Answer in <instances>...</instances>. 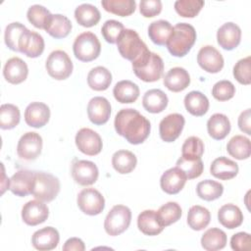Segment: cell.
<instances>
[{
  "label": "cell",
  "mask_w": 251,
  "mask_h": 251,
  "mask_svg": "<svg viewBox=\"0 0 251 251\" xmlns=\"http://www.w3.org/2000/svg\"><path fill=\"white\" fill-rule=\"evenodd\" d=\"M114 126L117 133L133 145L144 142L151 129L150 122L132 108L120 110L115 117Z\"/></svg>",
  "instance_id": "6da1fadb"
},
{
  "label": "cell",
  "mask_w": 251,
  "mask_h": 251,
  "mask_svg": "<svg viewBox=\"0 0 251 251\" xmlns=\"http://www.w3.org/2000/svg\"><path fill=\"white\" fill-rule=\"evenodd\" d=\"M195 28L187 23H178L174 26L173 32L168 39L166 46L175 57L185 56L196 41Z\"/></svg>",
  "instance_id": "7a4b0ae2"
},
{
  "label": "cell",
  "mask_w": 251,
  "mask_h": 251,
  "mask_svg": "<svg viewBox=\"0 0 251 251\" xmlns=\"http://www.w3.org/2000/svg\"><path fill=\"white\" fill-rule=\"evenodd\" d=\"M132 70L139 79L145 82H154L162 77L164 62L158 54L148 50L132 62Z\"/></svg>",
  "instance_id": "3957f363"
},
{
  "label": "cell",
  "mask_w": 251,
  "mask_h": 251,
  "mask_svg": "<svg viewBox=\"0 0 251 251\" xmlns=\"http://www.w3.org/2000/svg\"><path fill=\"white\" fill-rule=\"evenodd\" d=\"M117 47L121 56L131 63L149 50L138 33L130 28H125L121 32L117 40Z\"/></svg>",
  "instance_id": "277c9868"
},
{
  "label": "cell",
  "mask_w": 251,
  "mask_h": 251,
  "mask_svg": "<svg viewBox=\"0 0 251 251\" xmlns=\"http://www.w3.org/2000/svg\"><path fill=\"white\" fill-rule=\"evenodd\" d=\"M75 57L81 62H91L98 58L101 44L98 37L91 31H85L76 36L73 44Z\"/></svg>",
  "instance_id": "5b68a950"
},
{
  "label": "cell",
  "mask_w": 251,
  "mask_h": 251,
  "mask_svg": "<svg viewBox=\"0 0 251 251\" xmlns=\"http://www.w3.org/2000/svg\"><path fill=\"white\" fill-rule=\"evenodd\" d=\"M60 192V180L45 172H35L34 186L31 194L43 202L53 201Z\"/></svg>",
  "instance_id": "8992f818"
},
{
  "label": "cell",
  "mask_w": 251,
  "mask_h": 251,
  "mask_svg": "<svg viewBox=\"0 0 251 251\" xmlns=\"http://www.w3.org/2000/svg\"><path fill=\"white\" fill-rule=\"evenodd\" d=\"M131 221V211L125 205H115L104 221L105 231L111 236H117L126 231Z\"/></svg>",
  "instance_id": "52a82bcc"
},
{
  "label": "cell",
  "mask_w": 251,
  "mask_h": 251,
  "mask_svg": "<svg viewBox=\"0 0 251 251\" xmlns=\"http://www.w3.org/2000/svg\"><path fill=\"white\" fill-rule=\"evenodd\" d=\"M45 67L48 75L57 80L68 78L73 73V62L69 55L63 50L51 52L46 60Z\"/></svg>",
  "instance_id": "ba28073f"
},
{
  "label": "cell",
  "mask_w": 251,
  "mask_h": 251,
  "mask_svg": "<svg viewBox=\"0 0 251 251\" xmlns=\"http://www.w3.org/2000/svg\"><path fill=\"white\" fill-rule=\"evenodd\" d=\"M76 203L80 211L89 216H96L102 213L105 208L103 195L95 188H83L77 195Z\"/></svg>",
  "instance_id": "9c48e42d"
},
{
  "label": "cell",
  "mask_w": 251,
  "mask_h": 251,
  "mask_svg": "<svg viewBox=\"0 0 251 251\" xmlns=\"http://www.w3.org/2000/svg\"><path fill=\"white\" fill-rule=\"evenodd\" d=\"M42 137L34 131H28L21 136L17 145V154L21 159L35 160L42 150Z\"/></svg>",
  "instance_id": "30bf717a"
},
{
  "label": "cell",
  "mask_w": 251,
  "mask_h": 251,
  "mask_svg": "<svg viewBox=\"0 0 251 251\" xmlns=\"http://www.w3.org/2000/svg\"><path fill=\"white\" fill-rule=\"evenodd\" d=\"M75 141L77 149L88 156H95L99 154L103 147L100 135L88 127L80 128L75 134Z\"/></svg>",
  "instance_id": "8fae6325"
},
{
  "label": "cell",
  "mask_w": 251,
  "mask_h": 251,
  "mask_svg": "<svg viewBox=\"0 0 251 251\" xmlns=\"http://www.w3.org/2000/svg\"><path fill=\"white\" fill-rule=\"evenodd\" d=\"M72 176L76 183L87 186L96 182L99 172L97 166L91 161L75 160L72 165Z\"/></svg>",
  "instance_id": "7c38bea8"
},
{
  "label": "cell",
  "mask_w": 251,
  "mask_h": 251,
  "mask_svg": "<svg viewBox=\"0 0 251 251\" xmlns=\"http://www.w3.org/2000/svg\"><path fill=\"white\" fill-rule=\"evenodd\" d=\"M184 124V117L178 113H173L166 116L159 125L161 139L165 142L175 141L180 135Z\"/></svg>",
  "instance_id": "4fadbf2b"
},
{
  "label": "cell",
  "mask_w": 251,
  "mask_h": 251,
  "mask_svg": "<svg viewBox=\"0 0 251 251\" xmlns=\"http://www.w3.org/2000/svg\"><path fill=\"white\" fill-rule=\"evenodd\" d=\"M197 63L207 73L217 74L224 67L223 55L211 45L203 46L197 54Z\"/></svg>",
  "instance_id": "5bb4252c"
},
{
  "label": "cell",
  "mask_w": 251,
  "mask_h": 251,
  "mask_svg": "<svg viewBox=\"0 0 251 251\" xmlns=\"http://www.w3.org/2000/svg\"><path fill=\"white\" fill-rule=\"evenodd\" d=\"M49 216V209L38 199L26 202L22 209V219L27 226H37L44 223Z\"/></svg>",
  "instance_id": "9a60e30c"
},
{
  "label": "cell",
  "mask_w": 251,
  "mask_h": 251,
  "mask_svg": "<svg viewBox=\"0 0 251 251\" xmlns=\"http://www.w3.org/2000/svg\"><path fill=\"white\" fill-rule=\"evenodd\" d=\"M44 46L43 37L39 33L26 28L19 41V52L29 58H36L43 53Z\"/></svg>",
  "instance_id": "2e32d148"
},
{
  "label": "cell",
  "mask_w": 251,
  "mask_h": 251,
  "mask_svg": "<svg viewBox=\"0 0 251 251\" xmlns=\"http://www.w3.org/2000/svg\"><path fill=\"white\" fill-rule=\"evenodd\" d=\"M35 172L29 170H19L10 178L9 189L13 194L25 197L31 194L34 186Z\"/></svg>",
  "instance_id": "e0dca14e"
},
{
  "label": "cell",
  "mask_w": 251,
  "mask_h": 251,
  "mask_svg": "<svg viewBox=\"0 0 251 251\" xmlns=\"http://www.w3.org/2000/svg\"><path fill=\"white\" fill-rule=\"evenodd\" d=\"M110 115L111 104L105 97L95 96L90 99L87 105V116L92 124L104 125L109 121Z\"/></svg>",
  "instance_id": "ac0fdd59"
},
{
  "label": "cell",
  "mask_w": 251,
  "mask_h": 251,
  "mask_svg": "<svg viewBox=\"0 0 251 251\" xmlns=\"http://www.w3.org/2000/svg\"><path fill=\"white\" fill-rule=\"evenodd\" d=\"M241 40L240 27L231 22L224 24L217 31L218 44L225 50L235 49Z\"/></svg>",
  "instance_id": "d6986e66"
},
{
  "label": "cell",
  "mask_w": 251,
  "mask_h": 251,
  "mask_svg": "<svg viewBox=\"0 0 251 251\" xmlns=\"http://www.w3.org/2000/svg\"><path fill=\"white\" fill-rule=\"evenodd\" d=\"M50 119V109L42 102H31L25 111V121L27 126L35 128L44 126Z\"/></svg>",
  "instance_id": "ffe728a7"
},
{
  "label": "cell",
  "mask_w": 251,
  "mask_h": 251,
  "mask_svg": "<svg viewBox=\"0 0 251 251\" xmlns=\"http://www.w3.org/2000/svg\"><path fill=\"white\" fill-rule=\"evenodd\" d=\"M60 241V234L55 227L46 226L36 230L31 237L32 246L40 251L55 249Z\"/></svg>",
  "instance_id": "44dd1931"
},
{
  "label": "cell",
  "mask_w": 251,
  "mask_h": 251,
  "mask_svg": "<svg viewBox=\"0 0 251 251\" xmlns=\"http://www.w3.org/2000/svg\"><path fill=\"white\" fill-rule=\"evenodd\" d=\"M185 174L177 167L167 170L160 178V185L163 191L168 194H176L186 182Z\"/></svg>",
  "instance_id": "7402d4cb"
},
{
  "label": "cell",
  "mask_w": 251,
  "mask_h": 251,
  "mask_svg": "<svg viewBox=\"0 0 251 251\" xmlns=\"http://www.w3.org/2000/svg\"><path fill=\"white\" fill-rule=\"evenodd\" d=\"M28 75V68L26 63L19 57L9 59L3 69L4 78L12 83L19 84L25 81Z\"/></svg>",
  "instance_id": "603a6c76"
},
{
  "label": "cell",
  "mask_w": 251,
  "mask_h": 251,
  "mask_svg": "<svg viewBox=\"0 0 251 251\" xmlns=\"http://www.w3.org/2000/svg\"><path fill=\"white\" fill-rule=\"evenodd\" d=\"M163 83L170 91L180 92L190 84V75L185 69L175 67L165 75Z\"/></svg>",
  "instance_id": "cb8c5ba5"
},
{
  "label": "cell",
  "mask_w": 251,
  "mask_h": 251,
  "mask_svg": "<svg viewBox=\"0 0 251 251\" xmlns=\"http://www.w3.org/2000/svg\"><path fill=\"white\" fill-rule=\"evenodd\" d=\"M238 165L226 158V157H219L215 159L210 167V174L222 180H227L233 178L238 174Z\"/></svg>",
  "instance_id": "d4e9b609"
},
{
  "label": "cell",
  "mask_w": 251,
  "mask_h": 251,
  "mask_svg": "<svg viewBox=\"0 0 251 251\" xmlns=\"http://www.w3.org/2000/svg\"><path fill=\"white\" fill-rule=\"evenodd\" d=\"M218 221L223 226L233 229L243 223V214L236 205L225 204L218 211Z\"/></svg>",
  "instance_id": "484cf974"
},
{
  "label": "cell",
  "mask_w": 251,
  "mask_h": 251,
  "mask_svg": "<svg viewBox=\"0 0 251 251\" xmlns=\"http://www.w3.org/2000/svg\"><path fill=\"white\" fill-rule=\"evenodd\" d=\"M168 96L161 89H150L145 92L142 98L143 108L152 114L163 112L168 106Z\"/></svg>",
  "instance_id": "4316f807"
},
{
  "label": "cell",
  "mask_w": 251,
  "mask_h": 251,
  "mask_svg": "<svg viewBox=\"0 0 251 251\" xmlns=\"http://www.w3.org/2000/svg\"><path fill=\"white\" fill-rule=\"evenodd\" d=\"M113 94L115 99L122 104L133 103L139 96V87L130 80H121L115 84Z\"/></svg>",
  "instance_id": "83f0119b"
},
{
  "label": "cell",
  "mask_w": 251,
  "mask_h": 251,
  "mask_svg": "<svg viewBox=\"0 0 251 251\" xmlns=\"http://www.w3.org/2000/svg\"><path fill=\"white\" fill-rule=\"evenodd\" d=\"M207 130L212 138L222 140L226 138L230 131V122L226 115L216 113L209 118L207 122Z\"/></svg>",
  "instance_id": "f1b7e54d"
},
{
  "label": "cell",
  "mask_w": 251,
  "mask_h": 251,
  "mask_svg": "<svg viewBox=\"0 0 251 251\" xmlns=\"http://www.w3.org/2000/svg\"><path fill=\"white\" fill-rule=\"evenodd\" d=\"M137 226L143 234L149 236L157 235L164 229V226L158 221L156 211L153 210H144L138 215Z\"/></svg>",
  "instance_id": "f546056e"
},
{
  "label": "cell",
  "mask_w": 251,
  "mask_h": 251,
  "mask_svg": "<svg viewBox=\"0 0 251 251\" xmlns=\"http://www.w3.org/2000/svg\"><path fill=\"white\" fill-rule=\"evenodd\" d=\"M184 106L188 113L193 116H204L209 110V100L200 91H190L184 97Z\"/></svg>",
  "instance_id": "4dcf8cb0"
},
{
  "label": "cell",
  "mask_w": 251,
  "mask_h": 251,
  "mask_svg": "<svg viewBox=\"0 0 251 251\" xmlns=\"http://www.w3.org/2000/svg\"><path fill=\"white\" fill-rule=\"evenodd\" d=\"M112 82V74L110 71L102 66L91 69L87 75L88 86L96 91H103L108 89Z\"/></svg>",
  "instance_id": "1f68e13d"
},
{
  "label": "cell",
  "mask_w": 251,
  "mask_h": 251,
  "mask_svg": "<svg viewBox=\"0 0 251 251\" xmlns=\"http://www.w3.org/2000/svg\"><path fill=\"white\" fill-rule=\"evenodd\" d=\"M75 18L81 26L91 27L99 23L101 15L94 5L83 3L75 8Z\"/></svg>",
  "instance_id": "d6a6232c"
},
{
  "label": "cell",
  "mask_w": 251,
  "mask_h": 251,
  "mask_svg": "<svg viewBox=\"0 0 251 251\" xmlns=\"http://www.w3.org/2000/svg\"><path fill=\"white\" fill-rule=\"evenodd\" d=\"M174 26L165 20H158L148 26V35L151 41L157 45H166L173 32Z\"/></svg>",
  "instance_id": "836d02e7"
},
{
  "label": "cell",
  "mask_w": 251,
  "mask_h": 251,
  "mask_svg": "<svg viewBox=\"0 0 251 251\" xmlns=\"http://www.w3.org/2000/svg\"><path fill=\"white\" fill-rule=\"evenodd\" d=\"M137 164L135 155L128 150H118L112 156L113 168L122 175L132 172Z\"/></svg>",
  "instance_id": "e575fe53"
},
{
  "label": "cell",
  "mask_w": 251,
  "mask_h": 251,
  "mask_svg": "<svg viewBox=\"0 0 251 251\" xmlns=\"http://www.w3.org/2000/svg\"><path fill=\"white\" fill-rule=\"evenodd\" d=\"M226 232L217 227L207 229L201 237V245L207 251L221 250L226 247Z\"/></svg>",
  "instance_id": "d590c367"
},
{
  "label": "cell",
  "mask_w": 251,
  "mask_h": 251,
  "mask_svg": "<svg viewBox=\"0 0 251 251\" xmlns=\"http://www.w3.org/2000/svg\"><path fill=\"white\" fill-rule=\"evenodd\" d=\"M72 23L66 16L61 14H55L52 15L45 30L52 37L56 39H61L69 35V33L72 30Z\"/></svg>",
  "instance_id": "8d00e7d4"
},
{
  "label": "cell",
  "mask_w": 251,
  "mask_h": 251,
  "mask_svg": "<svg viewBox=\"0 0 251 251\" xmlns=\"http://www.w3.org/2000/svg\"><path fill=\"white\" fill-rule=\"evenodd\" d=\"M226 151L237 160L248 159L251 154L250 139L243 135H234L227 142Z\"/></svg>",
  "instance_id": "74e56055"
},
{
  "label": "cell",
  "mask_w": 251,
  "mask_h": 251,
  "mask_svg": "<svg viewBox=\"0 0 251 251\" xmlns=\"http://www.w3.org/2000/svg\"><path fill=\"white\" fill-rule=\"evenodd\" d=\"M211 214L209 210L200 205L192 206L187 214V224L193 230H202L210 224Z\"/></svg>",
  "instance_id": "f35d334b"
},
{
  "label": "cell",
  "mask_w": 251,
  "mask_h": 251,
  "mask_svg": "<svg viewBox=\"0 0 251 251\" xmlns=\"http://www.w3.org/2000/svg\"><path fill=\"white\" fill-rule=\"evenodd\" d=\"M101 5L105 11L120 17L131 15L136 8L134 0H102Z\"/></svg>",
  "instance_id": "ab89813d"
},
{
  "label": "cell",
  "mask_w": 251,
  "mask_h": 251,
  "mask_svg": "<svg viewBox=\"0 0 251 251\" xmlns=\"http://www.w3.org/2000/svg\"><path fill=\"white\" fill-rule=\"evenodd\" d=\"M223 192H224L223 184L212 179L202 180L196 186L197 195L199 196V198L205 201H214L220 198Z\"/></svg>",
  "instance_id": "60d3db41"
},
{
  "label": "cell",
  "mask_w": 251,
  "mask_h": 251,
  "mask_svg": "<svg viewBox=\"0 0 251 251\" xmlns=\"http://www.w3.org/2000/svg\"><path fill=\"white\" fill-rule=\"evenodd\" d=\"M157 218L161 226L164 227L171 226L172 224L177 222L182 214L180 206L176 202H168L161 206L156 212Z\"/></svg>",
  "instance_id": "b9f144b4"
},
{
  "label": "cell",
  "mask_w": 251,
  "mask_h": 251,
  "mask_svg": "<svg viewBox=\"0 0 251 251\" xmlns=\"http://www.w3.org/2000/svg\"><path fill=\"white\" fill-rule=\"evenodd\" d=\"M26 17L28 22L33 26L40 29H45L50 22L52 14L44 6L35 4L28 8L26 12Z\"/></svg>",
  "instance_id": "7bdbcfd3"
},
{
  "label": "cell",
  "mask_w": 251,
  "mask_h": 251,
  "mask_svg": "<svg viewBox=\"0 0 251 251\" xmlns=\"http://www.w3.org/2000/svg\"><path fill=\"white\" fill-rule=\"evenodd\" d=\"M21 119L19 108L14 104H2L0 107V127L12 129L16 127Z\"/></svg>",
  "instance_id": "ee69618b"
},
{
  "label": "cell",
  "mask_w": 251,
  "mask_h": 251,
  "mask_svg": "<svg viewBox=\"0 0 251 251\" xmlns=\"http://www.w3.org/2000/svg\"><path fill=\"white\" fill-rule=\"evenodd\" d=\"M204 153V143L197 136L186 138L181 147V157L186 160L201 159Z\"/></svg>",
  "instance_id": "f6af8a7d"
},
{
  "label": "cell",
  "mask_w": 251,
  "mask_h": 251,
  "mask_svg": "<svg viewBox=\"0 0 251 251\" xmlns=\"http://www.w3.org/2000/svg\"><path fill=\"white\" fill-rule=\"evenodd\" d=\"M25 29L26 27L19 22L11 23L6 26L5 33H4V40H5V44L9 49H11L12 51L19 52V41L21 39L23 32Z\"/></svg>",
  "instance_id": "bcb514c9"
},
{
  "label": "cell",
  "mask_w": 251,
  "mask_h": 251,
  "mask_svg": "<svg viewBox=\"0 0 251 251\" xmlns=\"http://www.w3.org/2000/svg\"><path fill=\"white\" fill-rule=\"evenodd\" d=\"M203 6V0H177L175 2L176 12L183 18L196 17Z\"/></svg>",
  "instance_id": "7dc6e473"
},
{
  "label": "cell",
  "mask_w": 251,
  "mask_h": 251,
  "mask_svg": "<svg viewBox=\"0 0 251 251\" xmlns=\"http://www.w3.org/2000/svg\"><path fill=\"white\" fill-rule=\"evenodd\" d=\"M176 167L179 168L185 174L187 179H193L200 176L204 169V165L201 159L186 160L182 157L176 161Z\"/></svg>",
  "instance_id": "c3c4849f"
},
{
  "label": "cell",
  "mask_w": 251,
  "mask_h": 251,
  "mask_svg": "<svg viewBox=\"0 0 251 251\" xmlns=\"http://www.w3.org/2000/svg\"><path fill=\"white\" fill-rule=\"evenodd\" d=\"M251 57L247 56L240 59L233 67V76L241 84L251 83Z\"/></svg>",
  "instance_id": "681fc988"
},
{
  "label": "cell",
  "mask_w": 251,
  "mask_h": 251,
  "mask_svg": "<svg viewBox=\"0 0 251 251\" xmlns=\"http://www.w3.org/2000/svg\"><path fill=\"white\" fill-rule=\"evenodd\" d=\"M124 29V25L121 22L116 20H108L103 24L101 33L108 43L114 44L117 43V40Z\"/></svg>",
  "instance_id": "f907efd6"
},
{
  "label": "cell",
  "mask_w": 251,
  "mask_h": 251,
  "mask_svg": "<svg viewBox=\"0 0 251 251\" xmlns=\"http://www.w3.org/2000/svg\"><path fill=\"white\" fill-rule=\"evenodd\" d=\"M235 94V87L229 80H220L212 88V95L219 101H227Z\"/></svg>",
  "instance_id": "816d5d0a"
},
{
  "label": "cell",
  "mask_w": 251,
  "mask_h": 251,
  "mask_svg": "<svg viewBox=\"0 0 251 251\" xmlns=\"http://www.w3.org/2000/svg\"><path fill=\"white\" fill-rule=\"evenodd\" d=\"M140 14L145 18H153L162 11V2L160 0H141L139 3Z\"/></svg>",
  "instance_id": "f5cc1de1"
},
{
  "label": "cell",
  "mask_w": 251,
  "mask_h": 251,
  "mask_svg": "<svg viewBox=\"0 0 251 251\" xmlns=\"http://www.w3.org/2000/svg\"><path fill=\"white\" fill-rule=\"evenodd\" d=\"M230 247L234 251H249L251 248V237L247 232H237L230 238Z\"/></svg>",
  "instance_id": "db71d44e"
},
{
  "label": "cell",
  "mask_w": 251,
  "mask_h": 251,
  "mask_svg": "<svg viewBox=\"0 0 251 251\" xmlns=\"http://www.w3.org/2000/svg\"><path fill=\"white\" fill-rule=\"evenodd\" d=\"M250 119H251V111H250V109H246L238 117V127H239V129L241 131L245 132L248 135L251 134Z\"/></svg>",
  "instance_id": "11a10c76"
},
{
  "label": "cell",
  "mask_w": 251,
  "mask_h": 251,
  "mask_svg": "<svg viewBox=\"0 0 251 251\" xmlns=\"http://www.w3.org/2000/svg\"><path fill=\"white\" fill-rule=\"evenodd\" d=\"M85 249V245L80 238L71 237L69 238L65 244L63 245L64 251H83Z\"/></svg>",
  "instance_id": "9f6ffc18"
}]
</instances>
